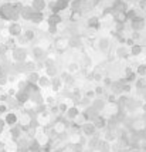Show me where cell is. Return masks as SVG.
I'll list each match as a JSON object with an SVG mask.
<instances>
[{"mask_svg": "<svg viewBox=\"0 0 146 152\" xmlns=\"http://www.w3.org/2000/svg\"><path fill=\"white\" fill-rule=\"evenodd\" d=\"M14 98H16L19 105H24V104H27L30 101V94L27 93V91H24V90H19L16 93V95H14Z\"/></svg>", "mask_w": 146, "mask_h": 152, "instance_id": "8992f818", "label": "cell"}, {"mask_svg": "<svg viewBox=\"0 0 146 152\" xmlns=\"http://www.w3.org/2000/svg\"><path fill=\"white\" fill-rule=\"evenodd\" d=\"M145 27H146V23L142 17H136V19H133L131 21V28H132L133 31H138L139 33L140 30H143Z\"/></svg>", "mask_w": 146, "mask_h": 152, "instance_id": "9c48e42d", "label": "cell"}, {"mask_svg": "<svg viewBox=\"0 0 146 152\" xmlns=\"http://www.w3.org/2000/svg\"><path fill=\"white\" fill-rule=\"evenodd\" d=\"M40 77L41 75L37 71H31V73L27 74V83H30V84H38Z\"/></svg>", "mask_w": 146, "mask_h": 152, "instance_id": "d4e9b609", "label": "cell"}, {"mask_svg": "<svg viewBox=\"0 0 146 152\" xmlns=\"http://www.w3.org/2000/svg\"><path fill=\"white\" fill-rule=\"evenodd\" d=\"M123 84L125 83H122V81H112V84L109 87V90H111V94L113 95H121V94L123 93Z\"/></svg>", "mask_w": 146, "mask_h": 152, "instance_id": "8fae6325", "label": "cell"}, {"mask_svg": "<svg viewBox=\"0 0 146 152\" xmlns=\"http://www.w3.org/2000/svg\"><path fill=\"white\" fill-rule=\"evenodd\" d=\"M139 37H140V36H139V33H138V31H133V33H132V39L133 40H138Z\"/></svg>", "mask_w": 146, "mask_h": 152, "instance_id": "f5cc1de1", "label": "cell"}, {"mask_svg": "<svg viewBox=\"0 0 146 152\" xmlns=\"http://www.w3.org/2000/svg\"><path fill=\"white\" fill-rule=\"evenodd\" d=\"M7 84H9V77L3 70H0V87H4Z\"/></svg>", "mask_w": 146, "mask_h": 152, "instance_id": "d590c367", "label": "cell"}, {"mask_svg": "<svg viewBox=\"0 0 146 152\" xmlns=\"http://www.w3.org/2000/svg\"><path fill=\"white\" fill-rule=\"evenodd\" d=\"M104 83H105V86L111 87V84H112V80H111V78H108V77H105V78H104Z\"/></svg>", "mask_w": 146, "mask_h": 152, "instance_id": "816d5d0a", "label": "cell"}, {"mask_svg": "<svg viewBox=\"0 0 146 152\" xmlns=\"http://www.w3.org/2000/svg\"><path fill=\"white\" fill-rule=\"evenodd\" d=\"M80 110H78V107H68V110H67V113H65V117L68 119H77L78 117H80Z\"/></svg>", "mask_w": 146, "mask_h": 152, "instance_id": "9a60e30c", "label": "cell"}, {"mask_svg": "<svg viewBox=\"0 0 146 152\" xmlns=\"http://www.w3.org/2000/svg\"><path fill=\"white\" fill-rule=\"evenodd\" d=\"M61 21H62V19H61L60 14H53V13H51V16L48 17V20H47V23H48L50 26H54V27H57Z\"/></svg>", "mask_w": 146, "mask_h": 152, "instance_id": "7402d4cb", "label": "cell"}, {"mask_svg": "<svg viewBox=\"0 0 146 152\" xmlns=\"http://www.w3.org/2000/svg\"><path fill=\"white\" fill-rule=\"evenodd\" d=\"M48 33H50V34H53V36H55V34H57V27L50 26V28H48Z\"/></svg>", "mask_w": 146, "mask_h": 152, "instance_id": "681fc988", "label": "cell"}, {"mask_svg": "<svg viewBox=\"0 0 146 152\" xmlns=\"http://www.w3.org/2000/svg\"><path fill=\"white\" fill-rule=\"evenodd\" d=\"M92 80L94 81H102L104 80V74H102V70H100V67L92 73Z\"/></svg>", "mask_w": 146, "mask_h": 152, "instance_id": "e575fe53", "label": "cell"}, {"mask_svg": "<svg viewBox=\"0 0 146 152\" xmlns=\"http://www.w3.org/2000/svg\"><path fill=\"white\" fill-rule=\"evenodd\" d=\"M94 91H95V94H97V95H102V93H104V87H97Z\"/></svg>", "mask_w": 146, "mask_h": 152, "instance_id": "c3c4849f", "label": "cell"}, {"mask_svg": "<svg viewBox=\"0 0 146 152\" xmlns=\"http://www.w3.org/2000/svg\"><path fill=\"white\" fill-rule=\"evenodd\" d=\"M81 129H82V132L85 134L86 137H94V135L97 134V131H98L91 121H86V122H84V124L81 125Z\"/></svg>", "mask_w": 146, "mask_h": 152, "instance_id": "52a82bcc", "label": "cell"}, {"mask_svg": "<svg viewBox=\"0 0 146 152\" xmlns=\"http://www.w3.org/2000/svg\"><path fill=\"white\" fill-rule=\"evenodd\" d=\"M95 4H97L95 0H84V1H82V7H84V9H92Z\"/></svg>", "mask_w": 146, "mask_h": 152, "instance_id": "60d3db41", "label": "cell"}, {"mask_svg": "<svg viewBox=\"0 0 146 152\" xmlns=\"http://www.w3.org/2000/svg\"><path fill=\"white\" fill-rule=\"evenodd\" d=\"M95 1H97V3H98V1H100V0H95Z\"/></svg>", "mask_w": 146, "mask_h": 152, "instance_id": "9f6ffc18", "label": "cell"}, {"mask_svg": "<svg viewBox=\"0 0 146 152\" xmlns=\"http://www.w3.org/2000/svg\"><path fill=\"white\" fill-rule=\"evenodd\" d=\"M146 129V119L142 117V118H136L133 119L131 122V131L132 132H136V134H140L142 131Z\"/></svg>", "mask_w": 146, "mask_h": 152, "instance_id": "7a4b0ae2", "label": "cell"}, {"mask_svg": "<svg viewBox=\"0 0 146 152\" xmlns=\"http://www.w3.org/2000/svg\"><path fill=\"white\" fill-rule=\"evenodd\" d=\"M4 152H19V146H17V141L10 139L9 142L4 144Z\"/></svg>", "mask_w": 146, "mask_h": 152, "instance_id": "ffe728a7", "label": "cell"}, {"mask_svg": "<svg viewBox=\"0 0 146 152\" xmlns=\"http://www.w3.org/2000/svg\"><path fill=\"white\" fill-rule=\"evenodd\" d=\"M91 122L95 125V128H97V129H104V128H106V125H108V121H106V118H105V117H102V115L95 117Z\"/></svg>", "mask_w": 146, "mask_h": 152, "instance_id": "4fadbf2b", "label": "cell"}, {"mask_svg": "<svg viewBox=\"0 0 146 152\" xmlns=\"http://www.w3.org/2000/svg\"><path fill=\"white\" fill-rule=\"evenodd\" d=\"M0 14H1V6H0Z\"/></svg>", "mask_w": 146, "mask_h": 152, "instance_id": "11a10c76", "label": "cell"}, {"mask_svg": "<svg viewBox=\"0 0 146 152\" xmlns=\"http://www.w3.org/2000/svg\"><path fill=\"white\" fill-rule=\"evenodd\" d=\"M131 53H132L135 57H138V56H140V53H142V47L138 46V44H133L132 48H131Z\"/></svg>", "mask_w": 146, "mask_h": 152, "instance_id": "ab89813d", "label": "cell"}, {"mask_svg": "<svg viewBox=\"0 0 146 152\" xmlns=\"http://www.w3.org/2000/svg\"><path fill=\"white\" fill-rule=\"evenodd\" d=\"M112 10L113 12H123L126 13L129 9H128V3L123 0H113L112 3Z\"/></svg>", "mask_w": 146, "mask_h": 152, "instance_id": "7c38bea8", "label": "cell"}, {"mask_svg": "<svg viewBox=\"0 0 146 152\" xmlns=\"http://www.w3.org/2000/svg\"><path fill=\"white\" fill-rule=\"evenodd\" d=\"M19 124H20L23 129H28L30 126H33V115L30 113H27V111H24L19 117Z\"/></svg>", "mask_w": 146, "mask_h": 152, "instance_id": "6da1fadb", "label": "cell"}, {"mask_svg": "<svg viewBox=\"0 0 146 152\" xmlns=\"http://www.w3.org/2000/svg\"><path fill=\"white\" fill-rule=\"evenodd\" d=\"M140 91H142V95H143V99H145V101H146V87H145V88H143V90H140Z\"/></svg>", "mask_w": 146, "mask_h": 152, "instance_id": "db71d44e", "label": "cell"}, {"mask_svg": "<svg viewBox=\"0 0 146 152\" xmlns=\"http://www.w3.org/2000/svg\"><path fill=\"white\" fill-rule=\"evenodd\" d=\"M67 71L70 74L78 73V71H80V64H78V63H70V64L67 66Z\"/></svg>", "mask_w": 146, "mask_h": 152, "instance_id": "836d02e7", "label": "cell"}, {"mask_svg": "<svg viewBox=\"0 0 146 152\" xmlns=\"http://www.w3.org/2000/svg\"><path fill=\"white\" fill-rule=\"evenodd\" d=\"M37 86L40 87V88H48V87H51V80H50L48 75H41Z\"/></svg>", "mask_w": 146, "mask_h": 152, "instance_id": "484cf974", "label": "cell"}, {"mask_svg": "<svg viewBox=\"0 0 146 152\" xmlns=\"http://www.w3.org/2000/svg\"><path fill=\"white\" fill-rule=\"evenodd\" d=\"M82 46V41H81L80 37L74 36L71 39H68V47H73V48H80Z\"/></svg>", "mask_w": 146, "mask_h": 152, "instance_id": "4316f807", "label": "cell"}, {"mask_svg": "<svg viewBox=\"0 0 146 152\" xmlns=\"http://www.w3.org/2000/svg\"><path fill=\"white\" fill-rule=\"evenodd\" d=\"M33 13H34L33 7H31V6H26V7H23L20 16L24 20H30V19H31V16H33Z\"/></svg>", "mask_w": 146, "mask_h": 152, "instance_id": "cb8c5ba5", "label": "cell"}, {"mask_svg": "<svg viewBox=\"0 0 146 152\" xmlns=\"http://www.w3.org/2000/svg\"><path fill=\"white\" fill-rule=\"evenodd\" d=\"M7 33L10 34L12 37H17V36H21V33H23L21 24H19V23H12L10 26L7 27Z\"/></svg>", "mask_w": 146, "mask_h": 152, "instance_id": "30bf717a", "label": "cell"}, {"mask_svg": "<svg viewBox=\"0 0 146 152\" xmlns=\"http://www.w3.org/2000/svg\"><path fill=\"white\" fill-rule=\"evenodd\" d=\"M33 57L36 60L46 58V50H44V47H41V46L33 47Z\"/></svg>", "mask_w": 146, "mask_h": 152, "instance_id": "ac0fdd59", "label": "cell"}, {"mask_svg": "<svg viewBox=\"0 0 146 152\" xmlns=\"http://www.w3.org/2000/svg\"><path fill=\"white\" fill-rule=\"evenodd\" d=\"M95 95H97V94H95V91H94V90H89V91H86V93H85V98L92 99Z\"/></svg>", "mask_w": 146, "mask_h": 152, "instance_id": "bcb514c9", "label": "cell"}, {"mask_svg": "<svg viewBox=\"0 0 146 152\" xmlns=\"http://www.w3.org/2000/svg\"><path fill=\"white\" fill-rule=\"evenodd\" d=\"M9 113V105H7L6 102H0V114H6Z\"/></svg>", "mask_w": 146, "mask_h": 152, "instance_id": "ee69618b", "label": "cell"}, {"mask_svg": "<svg viewBox=\"0 0 146 152\" xmlns=\"http://www.w3.org/2000/svg\"><path fill=\"white\" fill-rule=\"evenodd\" d=\"M31 7H33L34 12H43L47 7V3H46V0H33Z\"/></svg>", "mask_w": 146, "mask_h": 152, "instance_id": "d6986e66", "label": "cell"}, {"mask_svg": "<svg viewBox=\"0 0 146 152\" xmlns=\"http://www.w3.org/2000/svg\"><path fill=\"white\" fill-rule=\"evenodd\" d=\"M43 20H44V14L41 13V12H34L33 16H31V19H30V21L34 23V24H41Z\"/></svg>", "mask_w": 146, "mask_h": 152, "instance_id": "83f0119b", "label": "cell"}, {"mask_svg": "<svg viewBox=\"0 0 146 152\" xmlns=\"http://www.w3.org/2000/svg\"><path fill=\"white\" fill-rule=\"evenodd\" d=\"M21 37H23V41H31L36 37V31L34 30H26L24 34H21Z\"/></svg>", "mask_w": 146, "mask_h": 152, "instance_id": "1f68e13d", "label": "cell"}, {"mask_svg": "<svg viewBox=\"0 0 146 152\" xmlns=\"http://www.w3.org/2000/svg\"><path fill=\"white\" fill-rule=\"evenodd\" d=\"M12 56H13V58L17 61V63H24L27 60V51L26 48H21V47H16L13 50V53H12Z\"/></svg>", "mask_w": 146, "mask_h": 152, "instance_id": "277c9868", "label": "cell"}, {"mask_svg": "<svg viewBox=\"0 0 146 152\" xmlns=\"http://www.w3.org/2000/svg\"><path fill=\"white\" fill-rule=\"evenodd\" d=\"M86 24H88V28H98V27H100V19H98L97 16L89 17L88 21H86Z\"/></svg>", "mask_w": 146, "mask_h": 152, "instance_id": "4dcf8cb0", "label": "cell"}, {"mask_svg": "<svg viewBox=\"0 0 146 152\" xmlns=\"http://www.w3.org/2000/svg\"><path fill=\"white\" fill-rule=\"evenodd\" d=\"M44 101H46L48 105H55V98H54V97H51V95H50V97H46V98H44Z\"/></svg>", "mask_w": 146, "mask_h": 152, "instance_id": "f6af8a7d", "label": "cell"}, {"mask_svg": "<svg viewBox=\"0 0 146 152\" xmlns=\"http://www.w3.org/2000/svg\"><path fill=\"white\" fill-rule=\"evenodd\" d=\"M128 56H129V50H128L125 46H119L116 48V57H118V58H125Z\"/></svg>", "mask_w": 146, "mask_h": 152, "instance_id": "f1b7e54d", "label": "cell"}, {"mask_svg": "<svg viewBox=\"0 0 146 152\" xmlns=\"http://www.w3.org/2000/svg\"><path fill=\"white\" fill-rule=\"evenodd\" d=\"M60 78H61V81H62V84H67V86H73V84H74L73 74H70L68 71H67V73H62V74H61Z\"/></svg>", "mask_w": 146, "mask_h": 152, "instance_id": "603a6c76", "label": "cell"}, {"mask_svg": "<svg viewBox=\"0 0 146 152\" xmlns=\"http://www.w3.org/2000/svg\"><path fill=\"white\" fill-rule=\"evenodd\" d=\"M51 128H53V131L55 132V135H57V137L67 132V124L62 121V119H57Z\"/></svg>", "mask_w": 146, "mask_h": 152, "instance_id": "ba28073f", "label": "cell"}, {"mask_svg": "<svg viewBox=\"0 0 146 152\" xmlns=\"http://www.w3.org/2000/svg\"><path fill=\"white\" fill-rule=\"evenodd\" d=\"M139 7L142 10H146V0H139Z\"/></svg>", "mask_w": 146, "mask_h": 152, "instance_id": "f907efd6", "label": "cell"}, {"mask_svg": "<svg viewBox=\"0 0 146 152\" xmlns=\"http://www.w3.org/2000/svg\"><path fill=\"white\" fill-rule=\"evenodd\" d=\"M136 75L140 77H146V64H139L136 68Z\"/></svg>", "mask_w": 146, "mask_h": 152, "instance_id": "74e56055", "label": "cell"}, {"mask_svg": "<svg viewBox=\"0 0 146 152\" xmlns=\"http://www.w3.org/2000/svg\"><path fill=\"white\" fill-rule=\"evenodd\" d=\"M112 19L115 20V23H121V24H123L126 20V13L123 12H113L112 13Z\"/></svg>", "mask_w": 146, "mask_h": 152, "instance_id": "44dd1931", "label": "cell"}, {"mask_svg": "<svg viewBox=\"0 0 146 152\" xmlns=\"http://www.w3.org/2000/svg\"><path fill=\"white\" fill-rule=\"evenodd\" d=\"M46 73H47V75L51 78V77H55L57 75V67H50V68H46Z\"/></svg>", "mask_w": 146, "mask_h": 152, "instance_id": "b9f144b4", "label": "cell"}, {"mask_svg": "<svg viewBox=\"0 0 146 152\" xmlns=\"http://www.w3.org/2000/svg\"><path fill=\"white\" fill-rule=\"evenodd\" d=\"M138 17V13H136V10L135 9H129L128 12H126V19L128 20H131L132 21L133 19H136Z\"/></svg>", "mask_w": 146, "mask_h": 152, "instance_id": "f35d334b", "label": "cell"}, {"mask_svg": "<svg viewBox=\"0 0 146 152\" xmlns=\"http://www.w3.org/2000/svg\"><path fill=\"white\" fill-rule=\"evenodd\" d=\"M70 6V0H54L51 3V12L53 14H58L60 12L65 10Z\"/></svg>", "mask_w": 146, "mask_h": 152, "instance_id": "3957f363", "label": "cell"}, {"mask_svg": "<svg viewBox=\"0 0 146 152\" xmlns=\"http://www.w3.org/2000/svg\"><path fill=\"white\" fill-rule=\"evenodd\" d=\"M109 46H111L109 39H106V37H101V39L98 40V48H100L102 53H108V51H109Z\"/></svg>", "mask_w": 146, "mask_h": 152, "instance_id": "e0dca14e", "label": "cell"}, {"mask_svg": "<svg viewBox=\"0 0 146 152\" xmlns=\"http://www.w3.org/2000/svg\"><path fill=\"white\" fill-rule=\"evenodd\" d=\"M36 63L34 61H24L23 63V70H26L28 73H31V71H36Z\"/></svg>", "mask_w": 146, "mask_h": 152, "instance_id": "d6a6232c", "label": "cell"}, {"mask_svg": "<svg viewBox=\"0 0 146 152\" xmlns=\"http://www.w3.org/2000/svg\"><path fill=\"white\" fill-rule=\"evenodd\" d=\"M51 87H53V90L55 91V93L60 91L61 87H62V81H61L60 77H54V78L51 80Z\"/></svg>", "mask_w": 146, "mask_h": 152, "instance_id": "f546056e", "label": "cell"}, {"mask_svg": "<svg viewBox=\"0 0 146 152\" xmlns=\"http://www.w3.org/2000/svg\"><path fill=\"white\" fill-rule=\"evenodd\" d=\"M54 46H55V50L64 51V50H67V47H68V40H67L65 37H57Z\"/></svg>", "mask_w": 146, "mask_h": 152, "instance_id": "5bb4252c", "label": "cell"}, {"mask_svg": "<svg viewBox=\"0 0 146 152\" xmlns=\"http://www.w3.org/2000/svg\"><path fill=\"white\" fill-rule=\"evenodd\" d=\"M81 17V13L80 12H71V16H70V20L71 21H78Z\"/></svg>", "mask_w": 146, "mask_h": 152, "instance_id": "7bdbcfd3", "label": "cell"}, {"mask_svg": "<svg viewBox=\"0 0 146 152\" xmlns=\"http://www.w3.org/2000/svg\"><path fill=\"white\" fill-rule=\"evenodd\" d=\"M82 1H84V0H73V1L70 3V6H71V9H73V12H78V9L82 7Z\"/></svg>", "mask_w": 146, "mask_h": 152, "instance_id": "8d00e7d4", "label": "cell"}, {"mask_svg": "<svg viewBox=\"0 0 146 152\" xmlns=\"http://www.w3.org/2000/svg\"><path fill=\"white\" fill-rule=\"evenodd\" d=\"M4 124H6L7 126H14V125H17L19 124V117H17V114L14 113V111H9V113L4 115Z\"/></svg>", "mask_w": 146, "mask_h": 152, "instance_id": "5b68a950", "label": "cell"}, {"mask_svg": "<svg viewBox=\"0 0 146 152\" xmlns=\"http://www.w3.org/2000/svg\"><path fill=\"white\" fill-rule=\"evenodd\" d=\"M91 107H92L97 113H101V111H104V110H105L106 104H105V101H104L102 98H97V99H92Z\"/></svg>", "mask_w": 146, "mask_h": 152, "instance_id": "2e32d148", "label": "cell"}, {"mask_svg": "<svg viewBox=\"0 0 146 152\" xmlns=\"http://www.w3.org/2000/svg\"><path fill=\"white\" fill-rule=\"evenodd\" d=\"M6 53H7L6 44H1V43H0V56H4Z\"/></svg>", "mask_w": 146, "mask_h": 152, "instance_id": "7dc6e473", "label": "cell"}]
</instances>
